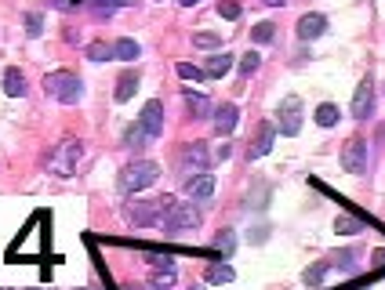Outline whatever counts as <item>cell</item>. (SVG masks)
Returning <instances> with one entry per match:
<instances>
[{"label":"cell","mask_w":385,"mask_h":290,"mask_svg":"<svg viewBox=\"0 0 385 290\" xmlns=\"http://www.w3.org/2000/svg\"><path fill=\"white\" fill-rule=\"evenodd\" d=\"M331 265H338L342 272H356V254L353 250H338V254L331 258Z\"/></svg>","instance_id":"28"},{"label":"cell","mask_w":385,"mask_h":290,"mask_svg":"<svg viewBox=\"0 0 385 290\" xmlns=\"http://www.w3.org/2000/svg\"><path fill=\"white\" fill-rule=\"evenodd\" d=\"M182 4H186V8H192V4H200V0H182Z\"/></svg>","instance_id":"40"},{"label":"cell","mask_w":385,"mask_h":290,"mask_svg":"<svg viewBox=\"0 0 385 290\" xmlns=\"http://www.w3.org/2000/svg\"><path fill=\"white\" fill-rule=\"evenodd\" d=\"M87 58H91V62H109L113 58V44H106V40L87 44Z\"/></svg>","instance_id":"25"},{"label":"cell","mask_w":385,"mask_h":290,"mask_svg":"<svg viewBox=\"0 0 385 290\" xmlns=\"http://www.w3.org/2000/svg\"><path fill=\"white\" fill-rule=\"evenodd\" d=\"M233 69V55H211L208 58V66H204V77H226V73Z\"/></svg>","instance_id":"16"},{"label":"cell","mask_w":385,"mask_h":290,"mask_svg":"<svg viewBox=\"0 0 385 290\" xmlns=\"http://www.w3.org/2000/svg\"><path fill=\"white\" fill-rule=\"evenodd\" d=\"M84 156V145L80 142H62V163H58V174L66 178V174L73 171V163Z\"/></svg>","instance_id":"14"},{"label":"cell","mask_w":385,"mask_h":290,"mask_svg":"<svg viewBox=\"0 0 385 290\" xmlns=\"http://www.w3.org/2000/svg\"><path fill=\"white\" fill-rule=\"evenodd\" d=\"M98 8H106V11H113V8H127V4H135V0H95Z\"/></svg>","instance_id":"35"},{"label":"cell","mask_w":385,"mask_h":290,"mask_svg":"<svg viewBox=\"0 0 385 290\" xmlns=\"http://www.w3.org/2000/svg\"><path fill=\"white\" fill-rule=\"evenodd\" d=\"M135 91H138V73H124L117 80V102H127Z\"/></svg>","instance_id":"19"},{"label":"cell","mask_w":385,"mask_h":290,"mask_svg":"<svg viewBox=\"0 0 385 290\" xmlns=\"http://www.w3.org/2000/svg\"><path fill=\"white\" fill-rule=\"evenodd\" d=\"M273 142H276V123H258V138L251 142V160H262V156H269V149H273Z\"/></svg>","instance_id":"10"},{"label":"cell","mask_w":385,"mask_h":290,"mask_svg":"<svg viewBox=\"0 0 385 290\" xmlns=\"http://www.w3.org/2000/svg\"><path fill=\"white\" fill-rule=\"evenodd\" d=\"M192 44L197 47H214V44H222V36L218 33H192Z\"/></svg>","instance_id":"33"},{"label":"cell","mask_w":385,"mask_h":290,"mask_svg":"<svg viewBox=\"0 0 385 290\" xmlns=\"http://www.w3.org/2000/svg\"><path fill=\"white\" fill-rule=\"evenodd\" d=\"M25 26H30V33L36 36V33H41V26H44V19L36 15V11H30V15H25Z\"/></svg>","instance_id":"34"},{"label":"cell","mask_w":385,"mask_h":290,"mask_svg":"<svg viewBox=\"0 0 385 290\" xmlns=\"http://www.w3.org/2000/svg\"><path fill=\"white\" fill-rule=\"evenodd\" d=\"M175 265H168V269H157L149 276V290H175Z\"/></svg>","instance_id":"17"},{"label":"cell","mask_w":385,"mask_h":290,"mask_svg":"<svg viewBox=\"0 0 385 290\" xmlns=\"http://www.w3.org/2000/svg\"><path fill=\"white\" fill-rule=\"evenodd\" d=\"M342 167L349 174H364L367 171V142L364 138H349L342 149Z\"/></svg>","instance_id":"6"},{"label":"cell","mask_w":385,"mask_h":290,"mask_svg":"<svg viewBox=\"0 0 385 290\" xmlns=\"http://www.w3.org/2000/svg\"><path fill=\"white\" fill-rule=\"evenodd\" d=\"M335 232L356 236V232H364V221L360 218H349V214H338V218H335Z\"/></svg>","instance_id":"21"},{"label":"cell","mask_w":385,"mask_h":290,"mask_svg":"<svg viewBox=\"0 0 385 290\" xmlns=\"http://www.w3.org/2000/svg\"><path fill=\"white\" fill-rule=\"evenodd\" d=\"M214 247L222 250V258H229V254H233V247H236V236L229 232V229H222V232L214 236Z\"/></svg>","instance_id":"26"},{"label":"cell","mask_w":385,"mask_h":290,"mask_svg":"<svg viewBox=\"0 0 385 290\" xmlns=\"http://www.w3.org/2000/svg\"><path fill=\"white\" fill-rule=\"evenodd\" d=\"M127 218L135 225H160V200H138V204L127 210Z\"/></svg>","instance_id":"9"},{"label":"cell","mask_w":385,"mask_h":290,"mask_svg":"<svg viewBox=\"0 0 385 290\" xmlns=\"http://www.w3.org/2000/svg\"><path fill=\"white\" fill-rule=\"evenodd\" d=\"M276 131L287 134V138H294V134L302 131V98L298 95H287L284 102H280V109H276Z\"/></svg>","instance_id":"4"},{"label":"cell","mask_w":385,"mask_h":290,"mask_svg":"<svg viewBox=\"0 0 385 290\" xmlns=\"http://www.w3.org/2000/svg\"><path fill=\"white\" fill-rule=\"evenodd\" d=\"M178 77H182V80H192V84L208 80V77H204V69H197V66H189V62H178Z\"/></svg>","instance_id":"30"},{"label":"cell","mask_w":385,"mask_h":290,"mask_svg":"<svg viewBox=\"0 0 385 290\" xmlns=\"http://www.w3.org/2000/svg\"><path fill=\"white\" fill-rule=\"evenodd\" d=\"M218 15L229 19V22H236L240 19V4H236V0H218Z\"/></svg>","instance_id":"32"},{"label":"cell","mask_w":385,"mask_h":290,"mask_svg":"<svg viewBox=\"0 0 385 290\" xmlns=\"http://www.w3.org/2000/svg\"><path fill=\"white\" fill-rule=\"evenodd\" d=\"M160 178V167L153 160H135L120 171V193H142V189L157 185Z\"/></svg>","instance_id":"2"},{"label":"cell","mask_w":385,"mask_h":290,"mask_svg":"<svg viewBox=\"0 0 385 290\" xmlns=\"http://www.w3.org/2000/svg\"><path fill=\"white\" fill-rule=\"evenodd\" d=\"M186 106H189L192 117H204V112L211 109V106H208V98H204V95H192V91H186Z\"/></svg>","instance_id":"27"},{"label":"cell","mask_w":385,"mask_h":290,"mask_svg":"<svg viewBox=\"0 0 385 290\" xmlns=\"http://www.w3.org/2000/svg\"><path fill=\"white\" fill-rule=\"evenodd\" d=\"M236 117H240V112H236V106H233V102L218 106V109H214V131L222 134V138H226V134H233V131H236Z\"/></svg>","instance_id":"12"},{"label":"cell","mask_w":385,"mask_h":290,"mask_svg":"<svg viewBox=\"0 0 385 290\" xmlns=\"http://www.w3.org/2000/svg\"><path fill=\"white\" fill-rule=\"evenodd\" d=\"M200 225V210L192 204H175L168 210V218L160 221V229H171V232H182V229H197Z\"/></svg>","instance_id":"5"},{"label":"cell","mask_w":385,"mask_h":290,"mask_svg":"<svg viewBox=\"0 0 385 290\" xmlns=\"http://www.w3.org/2000/svg\"><path fill=\"white\" fill-rule=\"evenodd\" d=\"M189 200H211L214 196V174H197V178L186 182Z\"/></svg>","instance_id":"13"},{"label":"cell","mask_w":385,"mask_h":290,"mask_svg":"<svg viewBox=\"0 0 385 290\" xmlns=\"http://www.w3.org/2000/svg\"><path fill=\"white\" fill-rule=\"evenodd\" d=\"M138 123H142V131L149 138H160L164 134V102H160V98H149V102L142 106V117H138Z\"/></svg>","instance_id":"7"},{"label":"cell","mask_w":385,"mask_h":290,"mask_svg":"<svg viewBox=\"0 0 385 290\" xmlns=\"http://www.w3.org/2000/svg\"><path fill=\"white\" fill-rule=\"evenodd\" d=\"M371 109H375V84H371V77H364L360 87H356V95H353V117L367 120Z\"/></svg>","instance_id":"8"},{"label":"cell","mask_w":385,"mask_h":290,"mask_svg":"<svg viewBox=\"0 0 385 290\" xmlns=\"http://www.w3.org/2000/svg\"><path fill=\"white\" fill-rule=\"evenodd\" d=\"M120 290H149V287H142V283H124Z\"/></svg>","instance_id":"38"},{"label":"cell","mask_w":385,"mask_h":290,"mask_svg":"<svg viewBox=\"0 0 385 290\" xmlns=\"http://www.w3.org/2000/svg\"><path fill=\"white\" fill-rule=\"evenodd\" d=\"M258 66H262V58L254 55V51H248L240 58V77H251V73H258Z\"/></svg>","instance_id":"29"},{"label":"cell","mask_w":385,"mask_h":290,"mask_svg":"<svg viewBox=\"0 0 385 290\" xmlns=\"http://www.w3.org/2000/svg\"><path fill=\"white\" fill-rule=\"evenodd\" d=\"M192 290H204V287H192Z\"/></svg>","instance_id":"41"},{"label":"cell","mask_w":385,"mask_h":290,"mask_svg":"<svg viewBox=\"0 0 385 290\" xmlns=\"http://www.w3.org/2000/svg\"><path fill=\"white\" fill-rule=\"evenodd\" d=\"M51 8H58V11H69V8H73V0H51Z\"/></svg>","instance_id":"36"},{"label":"cell","mask_w":385,"mask_h":290,"mask_svg":"<svg viewBox=\"0 0 385 290\" xmlns=\"http://www.w3.org/2000/svg\"><path fill=\"white\" fill-rule=\"evenodd\" d=\"M327 33V19L324 15H302L298 19V40H316V36H324Z\"/></svg>","instance_id":"11"},{"label":"cell","mask_w":385,"mask_h":290,"mask_svg":"<svg viewBox=\"0 0 385 290\" xmlns=\"http://www.w3.org/2000/svg\"><path fill=\"white\" fill-rule=\"evenodd\" d=\"M44 95L62 102V106H76L80 95H84V80L76 77V73H69V69H55V73L44 77Z\"/></svg>","instance_id":"1"},{"label":"cell","mask_w":385,"mask_h":290,"mask_svg":"<svg viewBox=\"0 0 385 290\" xmlns=\"http://www.w3.org/2000/svg\"><path fill=\"white\" fill-rule=\"evenodd\" d=\"M138 55H142V47H138V40H131V36H120V40L113 44V58L117 62H135Z\"/></svg>","instance_id":"15"},{"label":"cell","mask_w":385,"mask_h":290,"mask_svg":"<svg viewBox=\"0 0 385 290\" xmlns=\"http://www.w3.org/2000/svg\"><path fill=\"white\" fill-rule=\"evenodd\" d=\"M327 272H331V261H316L313 269H305V272H302V280H305V287H320Z\"/></svg>","instance_id":"20"},{"label":"cell","mask_w":385,"mask_h":290,"mask_svg":"<svg viewBox=\"0 0 385 290\" xmlns=\"http://www.w3.org/2000/svg\"><path fill=\"white\" fill-rule=\"evenodd\" d=\"M208 149H204V142H189L182 145V153H178V174L189 182L197 178V174H208Z\"/></svg>","instance_id":"3"},{"label":"cell","mask_w":385,"mask_h":290,"mask_svg":"<svg viewBox=\"0 0 385 290\" xmlns=\"http://www.w3.org/2000/svg\"><path fill=\"white\" fill-rule=\"evenodd\" d=\"M124 142L131 145V149H142L146 142H153V138H149V134L142 131V123H131V128L124 131Z\"/></svg>","instance_id":"24"},{"label":"cell","mask_w":385,"mask_h":290,"mask_svg":"<svg viewBox=\"0 0 385 290\" xmlns=\"http://www.w3.org/2000/svg\"><path fill=\"white\" fill-rule=\"evenodd\" d=\"M338 117H342V112H338V106H331V102H324V106L316 109V123H320V128H335V123H338Z\"/></svg>","instance_id":"23"},{"label":"cell","mask_w":385,"mask_h":290,"mask_svg":"<svg viewBox=\"0 0 385 290\" xmlns=\"http://www.w3.org/2000/svg\"><path fill=\"white\" fill-rule=\"evenodd\" d=\"M371 258H375V265H378V269H385V250H375V254H371Z\"/></svg>","instance_id":"37"},{"label":"cell","mask_w":385,"mask_h":290,"mask_svg":"<svg viewBox=\"0 0 385 290\" xmlns=\"http://www.w3.org/2000/svg\"><path fill=\"white\" fill-rule=\"evenodd\" d=\"M4 95L8 98H22L25 95V77H22L19 69H8L4 73Z\"/></svg>","instance_id":"18"},{"label":"cell","mask_w":385,"mask_h":290,"mask_svg":"<svg viewBox=\"0 0 385 290\" xmlns=\"http://www.w3.org/2000/svg\"><path fill=\"white\" fill-rule=\"evenodd\" d=\"M208 283H233V269H229L226 261L208 265Z\"/></svg>","instance_id":"22"},{"label":"cell","mask_w":385,"mask_h":290,"mask_svg":"<svg viewBox=\"0 0 385 290\" xmlns=\"http://www.w3.org/2000/svg\"><path fill=\"white\" fill-rule=\"evenodd\" d=\"M262 4H269V8H280V4H287V0H262Z\"/></svg>","instance_id":"39"},{"label":"cell","mask_w":385,"mask_h":290,"mask_svg":"<svg viewBox=\"0 0 385 290\" xmlns=\"http://www.w3.org/2000/svg\"><path fill=\"white\" fill-rule=\"evenodd\" d=\"M273 22H258V26H254L251 29V40H258V44H269V40H273Z\"/></svg>","instance_id":"31"}]
</instances>
